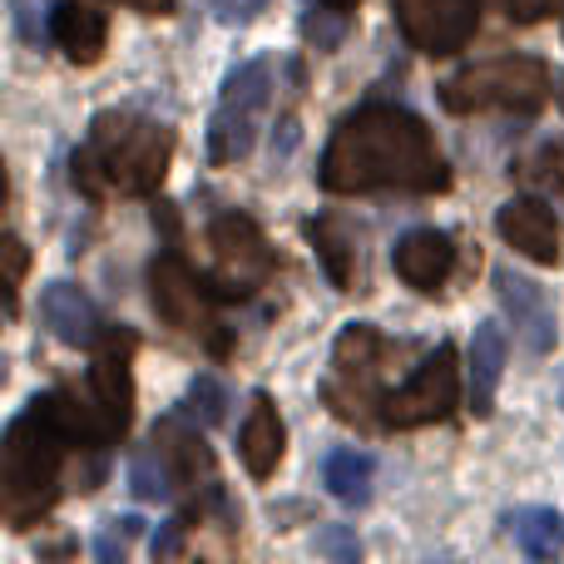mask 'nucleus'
Instances as JSON below:
<instances>
[{"label":"nucleus","instance_id":"obj_1","mask_svg":"<svg viewBox=\"0 0 564 564\" xmlns=\"http://www.w3.org/2000/svg\"><path fill=\"white\" fill-rule=\"evenodd\" d=\"M327 194H446L451 169L426 119L406 105H357L327 139L322 154Z\"/></svg>","mask_w":564,"mask_h":564},{"label":"nucleus","instance_id":"obj_2","mask_svg":"<svg viewBox=\"0 0 564 564\" xmlns=\"http://www.w3.org/2000/svg\"><path fill=\"white\" fill-rule=\"evenodd\" d=\"M174 159V129L144 119L134 109H105L89 119V139L75 149L69 169H75V188L89 198L105 194H154L169 174Z\"/></svg>","mask_w":564,"mask_h":564},{"label":"nucleus","instance_id":"obj_3","mask_svg":"<svg viewBox=\"0 0 564 564\" xmlns=\"http://www.w3.org/2000/svg\"><path fill=\"white\" fill-rule=\"evenodd\" d=\"M69 451L75 446L59 436V426L35 401L6 426L0 436V520L10 530H30L50 516V506L59 500V470H65Z\"/></svg>","mask_w":564,"mask_h":564},{"label":"nucleus","instance_id":"obj_4","mask_svg":"<svg viewBox=\"0 0 564 564\" xmlns=\"http://www.w3.org/2000/svg\"><path fill=\"white\" fill-rule=\"evenodd\" d=\"M545 99H550V69L535 55L486 59V65H470L441 85V105L451 115H490V109L535 115Z\"/></svg>","mask_w":564,"mask_h":564},{"label":"nucleus","instance_id":"obj_5","mask_svg":"<svg viewBox=\"0 0 564 564\" xmlns=\"http://www.w3.org/2000/svg\"><path fill=\"white\" fill-rule=\"evenodd\" d=\"M268 105H273V59H243L224 79L218 109L208 119V164L224 169L253 154Z\"/></svg>","mask_w":564,"mask_h":564},{"label":"nucleus","instance_id":"obj_6","mask_svg":"<svg viewBox=\"0 0 564 564\" xmlns=\"http://www.w3.org/2000/svg\"><path fill=\"white\" fill-rule=\"evenodd\" d=\"M149 297H154V312L169 327L184 332V337H204L214 357H224V351L234 347V337H228L214 317V297H218L214 278L204 282L178 253L154 258V268H149Z\"/></svg>","mask_w":564,"mask_h":564},{"label":"nucleus","instance_id":"obj_7","mask_svg":"<svg viewBox=\"0 0 564 564\" xmlns=\"http://www.w3.org/2000/svg\"><path fill=\"white\" fill-rule=\"evenodd\" d=\"M460 401V367H456V347L441 341L397 391L381 397V426L387 431H416L431 421H446Z\"/></svg>","mask_w":564,"mask_h":564},{"label":"nucleus","instance_id":"obj_8","mask_svg":"<svg viewBox=\"0 0 564 564\" xmlns=\"http://www.w3.org/2000/svg\"><path fill=\"white\" fill-rule=\"evenodd\" d=\"M208 253H214V288L218 297H243L278 273V253L263 228L248 214H218L208 224Z\"/></svg>","mask_w":564,"mask_h":564},{"label":"nucleus","instance_id":"obj_9","mask_svg":"<svg viewBox=\"0 0 564 564\" xmlns=\"http://www.w3.org/2000/svg\"><path fill=\"white\" fill-rule=\"evenodd\" d=\"M387 337H381L371 322H351L337 337V351H332V377L322 381V401L337 411L341 421H367V401H377V371L381 357H387Z\"/></svg>","mask_w":564,"mask_h":564},{"label":"nucleus","instance_id":"obj_10","mask_svg":"<svg viewBox=\"0 0 564 564\" xmlns=\"http://www.w3.org/2000/svg\"><path fill=\"white\" fill-rule=\"evenodd\" d=\"M154 446L164 451L169 470H174V486L184 490L188 500H194V510L204 516V510H218V516L238 520V510L228 506L224 486H218V466H214V451L204 446V436H198L194 426H188L184 416H164L154 426Z\"/></svg>","mask_w":564,"mask_h":564},{"label":"nucleus","instance_id":"obj_11","mask_svg":"<svg viewBox=\"0 0 564 564\" xmlns=\"http://www.w3.org/2000/svg\"><path fill=\"white\" fill-rule=\"evenodd\" d=\"M391 10L406 45L431 59L460 55L480 25V0H391Z\"/></svg>","mask_w":564,"mask_h":564},{"label":"nucleus","instance_id":"obj_12","mask_svg":"<svg viewBox=\"0 0 564 564\" xmlns=\"http://www.w3.org/2000/svg\"><path fill=\"white\" fill-rule=\"evenodd\" d=\"M134 347H139L134 332L105 327V337L95 341V367H89V381H85V387L95 391L99 411L109 416V426H115L119 436H124L129 421H134V371H129Z\"/></svg>","mask_w":564,"mask_h":564},{"label":"nucleus","instance_id":"obj_13","mask_svg":"<svg viewBox=\"0 0 564 564\" xmlns=\"http://www.w3.org/2000/svg\"><path fill=\"white\" fill-rule=\"evenodd\" d=\"M496 297L500 307L510 312V322H516L520 341H525L530 351H555L560 341V327H555V302H550V292L540 288V282L520 278L516 268H496Z\"/></svg>","mask_w":564,"mask_h":564},{"label":"nucleus","instance_id":"obj_14","mask_svg":"<svg viewBox=\"0 0 564 564\" xmlns=\"http://www.w3.org/2000/svg\"><path fill=\"white\" fill-rule=\"evenodd\" d=\"M391 268L406 288L416 292H441L446 278L456 273V243L441 228H411L397 248H391Z\"/></svg>","mask_w":564,"mask_h":564},{"label":"nucleus","instance_id":"obj_15","mask_svg":"<svg viewBox=\"0 0 564 564\" xmlns=\"http://www.w3.org/2000/svg\"><path fill=\"white\" fill-rule=\"evenodd\" d=\"M496 228L520 258H530V263H540V268L560 263V228H555L550 204H540V198H510V204H500Z\"/></svg>","mask_w":564,"mask_h":564},{"label":"nucleus","instance_id":"obj_16","mask_svg":"<svg viewBox=\"0 0 564 564\" xmlns=\"http://www.w3.org/2000/svg\"><path fill=\"white\" fill-rule=\"evenodd\" d=\"M40 322L65 347H95L105 337V317H99L95 297L85 288H75V282H50L40 292Z\"/></svg>","mask_w":564,"mask_h":564},{"label":"nucleus","instance_id":"obj_17","mask_svg":"<svg viewBox=\"0 0 564 564\" xmlns=\"http://www.w3.org/2000/svg\"><path fill=\"white\" fill-rule=\"evenodd\" d=\"M282 446H288V426H282L278 406L268 391H253V406L243 416V431H238V456H243L248 476L268 480L282 460Z\"/></svg>","mask_w":564,"mask_h":564},{"label":"nucleus","instance_id":"obj_18","mask_svg":"<svg viewBox=\"0 0 564 564\" xmlns=\"http://www.w3.org/2000/svg\"><path fill=\"white\" fill-rule=\"evenodd\" d=\"M45 30H50V40L75 59V65H95V59L105 55V45H109L105 10L85 6V0H59V6H50V25Z\"/></svg>","mask_w":564,"mask_h":564},{"label":"nucleus","instance_id":"obj_19","mask_svg":"<svg viewBox=\"0 0 564 564\" xmlns=\"http://www.w3.org/2000/svg\"><path fill=\"white\" fill-rule=\"evenodd\" d=\"M470 411L490 416L496 411V391H500V371H506V332L500 322H476L470 332Z\"/></svg>","mask_w":564,"mask_h":564},{"label":"nucleus","instance_id":"obj_20","mask_svg":"<svg viewBox=\"0 0 564 564\" xmlns=\"http://www.w3.org/2000/svg\"><path fill=\"white\" fill-rule=\"evenodd\" d=\"M307 238H312V248H317L327 278L337 282L341 292L357 288V282H361V253H357V238H351V228L341 224V218L322 214V218H312V224H307Z\"/></svg>","mask_w":564,"mask_h":564},{"label":"nucleus","instance_id":"obj_21","mask_svg":"<svg viewBox=\"0 0 564 564\" xmlns=\"http://www.w3.org/2000/svg\"><path fill=\"white\" fill-rule=\"evenodd\" d=\"M371 476H377V460L357 446H341L322 460V486L332 490V500L341 506H367L371 500Z\"/></svg>","mask_w":564,"mask_h":564},{"label":"nucleus","instance_id":"obj_22","mask_svg":"<svg viewBox=\"0 0 564 564\" xmlns=\"http://www.w3.org/2000/svg\"><path fill=\"white\" fill-rule=\"evenodd\" d=\"M506 525L530 560H555L564 550V516L555 506H520V510H510Z\"/></svg>","mask_w":564,"mask_h":564},{"label":"nucleus","instance_id":"obj_23","mask_svg":"<svg viewBox=\"0 0 564 564\" xmlns=\"http://www.w3.org/2000/svg\"><path fill=\"white\" fill-rule=\"evenodd\" d=\"M129 490H134L139 500H174L178 496V486H174V470H169V460H164V451L159 446H149V451H139L134 460H129Z\"/></svg>","mask_w":564,"mask_h":564},{"label":"nucleus","instance_id":"obj_24","mask_svg":"<svg viewBox=\"0 0 564 564\" xmlns=\"http://www.w3.org/2000/svg\"><path fill=\"white\" fill-rule=\"evenodd\" d=\"M224 406H228V397L214 377L188 381V416H194L198 426H218V421H224Z\"/></svg>","mask_w":564,"mask_h":564},{"label":"nucleus","instance_id":"obj_25","mask_svg":"<svg viewBox=\"0 0 564 564\" xmlns=\"http://www.w3.org/2000/svg\"><path fill=\"white\" fill-rule=\"evenodd\" d=\"M307 40L317 50H332L341 35H347V10H337V6H327V0H312V15H307Z\"/></svg>","mask_w":564,"mask_h":564},{"label":"nucleus","instance_id":"obj_26","mask_svg":"<svg viewBox=\"0 0 564 564\" xmlns=\"http://www.w3.org/2000/svg\"><path fill=\"white\" fill-rule=\"evenodd\" d=\"M144 530V520L139 516H119V520H109L105 530H99V540H95V555L105 560V564H115V560H124L129 555V540Z\"/></svg>","mask_w":564,"mask_h":564},{"label":"nucleus","instance_id":"obj_27","mask_svg":"<svg viewBox=\"0 0 564 564\" xmlns=\"http://www.w3.org/2000/svg\"><path fill=\"white\" fill-rule=\"evenodd\" d=\"M25 273H30L25 243H20L15 234H6V307H10V317H15V307H20V282H25Z\"/></svg>","mask_w":564,"mask_h":564},{"label":"nucleus","instance_id":"obj_28","mask_svg":"<svg viewBox=\"0 0 564 564\" xmlns=\"http://www.w3.org/2000/svg\"><path fill=\"white\" fill-rule=\"evenodd\" d=\"M525 178H535V184H545V188H555V194H564V144L540 149V154L525 164Z\"/></svg>","mask_w":564,"mask_h":564},{"label":"nucleus","instance_id":"obj_29","mask_svg":"<svg viewBox=\"0 0 564 564\" xmlns=\"http://www.w3.org/2000/svg\"><path fill=\"white\" fill-rule=\"evenodd\" d=\"M317 555H332V560H341V564H357L361 545H357V535H351L347 525H322L317 530Z\"/></svg>","mask_w":564,"mask_h":564},{"label":"nucleus","instance_id":"obj_30","mask_svg":"<svg viewBox=\"0 0 564 564\" xmlns=\"http://www.w3.org/2000/svg\"><path fill=\"white\" fill-rule=\"evenodd\" d=\"M184 535H188V516H178V520H169V525H159L154 540H149L154 560H178V555H184Z\"/></svg>","mask_w":564,"mask_h":564},{"label":"nucleus","instance_id":"obj_31","mask_svg":"<svg viewBox=\"0 0 564 564\" xmlns=\"http://www.w3.org/2000/svg\"><path fill=\"white\" fill-rule=\"evenodd\" d=\"M268 10V0H214V15L224 20V25H248V20H258Z\"/></svg>","mask_w":564,"mask_h":564},{"label":"nucleus","instance_id":"obj_32","mask_svg":"<svg viewBox=\"0 0 564 564\" xmlns=\"http://www.w3.org/2000/svg\"><path fill=\"white\" fill-rule=\"evenodd\" d=\"M496 6L520 25H535V20H545V10H555V0H496Z\"/></svg>","mask_w":564,"mask_h":564},{"label":"nucleus","instance_id":"obj_33","mask_svg":"<svg viewBox=\"0 0 564 564\" xmlns=\"http://www.w3.org/2000/svg\"><path fill=\"white\" fill-rule=\"evenodd\" d=\"M119 6L139 10V15H169V10H174V0H119Z\"/></svg>","mask_w":564,"mask_h":564},{"label":"nucleus","instance_id":"obj_34","mask_svg":"<svg viewBox=\"0 0 564 564\" xmlns=\"http://www.w3.org/2000/svg\"><path fill=\"white\" fill-rule=\"evenodd\" d=\"M327 6H337V10H347V15H351V6H357V0H327Z\"/></svg>","mask_w":564,"mask_h":564}]
</instances>
